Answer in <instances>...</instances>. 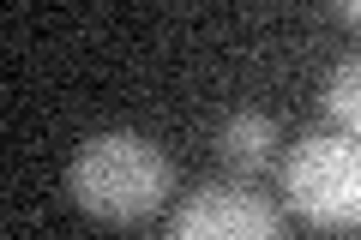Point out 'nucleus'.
I'll return each mask as SVG.
<instances>
[{"label": "nucleus", "instance_id": "nucleus-4", "mask_svg": "<svg viewBox=\"0 0 361 240\" xmlns=\"http://www.w3.org/2000/svg\"><path fill=\"white\" fill-rule=\"evenodd\" d=\"M271 151H277V127L265 114H229L217 127V156L229 168H241V175H259L271 163Z\"/></svg>", "mask_w": 361, "mask_h": 240}, {"label": "nucleus", "instance_id": "nucleus-1", "mask_svg": "<svg viewBox=\"0 0 361 240\" xmlns=\"http://www.w3.org/2000/svg\"><path fill=\"white\" fill-rule=\"evenodd\" d=\"M169 156L145 132H97L66 168V192L97 222H145L169 198Z\"/></svg>", "mask_w": 361, "mask_h": 240}, {"label": "nucleus", "instance_id": "nucleus-6", "mask_svg": "<svg viewBox=\"0 0 361 240\" xmlns=\"http://www.w3.org/2000/svg\"><path fill=\"white\" fill-rule=\"evenodd\" d=\"M337 6H343V13H349V18L361 25V0H337Z\"/></svg>", "mask_w": 361, "mask_h": 240}, {"label": "nucleus", "instance_id": "nucleus-5", "mask_svg": "<svg viewBox=\"0 0 361 240\" xmlns=\"http://www.w3.org/2000/svg\"><path fill=\"white\" fill-rule=\"evenodd\" d=\"M325 114H331L343 132H361V54L343 61L331 78H325Z\"/></svg>", "mask_w": 361, "mask_h": 240}, {"label": "nucleus", "instance_id": "nucleus-3", "mask_svg": "<svg viewBox=\"0 0 361 240\" xmlns=\"http://www.w3.org/2000/svg\"><path fill=\"white\" fill-rule=\"evenodd\" d=\"M169 234L175 240H277L283 216L265 192L241 187V180H223V187L211 180L169 216Z\"/></svg>", "mask_w": 361, "mask_h": 240}, {"label": "nucleus", "instance_id": "nucleus-2", "mask_svg": "<svg viewBox=\"0 0 361 240\" xmlns=\"http://www.w3.org/2000/svg\"><path fill=\"white\" fill-rule=\"evenodd\" d=\"M289 210L307 228L355 234L361 228V132H307L283 163Z\"/></svg>", "mask_w": 361, "mask_h": 240}]
</instances>
